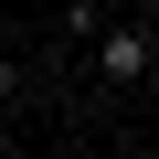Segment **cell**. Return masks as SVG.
<instances>
[{"mask_svg":"<svg viewBox=\"0 0 159 159\" xmlns=\"http://www.w3.org/2000/svg\"><path fill=\"white\" fill-rule=\"evenodd\" d=\"M148 64H159V32H148V21H117V32L96 43V74H106V85H138Z\"/></svg>","mask_w":159,"mask_h":159,"instance_id":"cell-1","label":"cell"},{"mask_svg":"<svg viewBox=\"0 0 159 159\" xmlns=\"http://www.w3.org/2000/svg\"><path fill=\"white\" fill-rule=\"evenodd\" d=\"M0 148H11V96H0Z\"/></svg>","mask_w":159,"mask_h":159,"instance_id":"cell-2","label":"cell"}]
</instances>
